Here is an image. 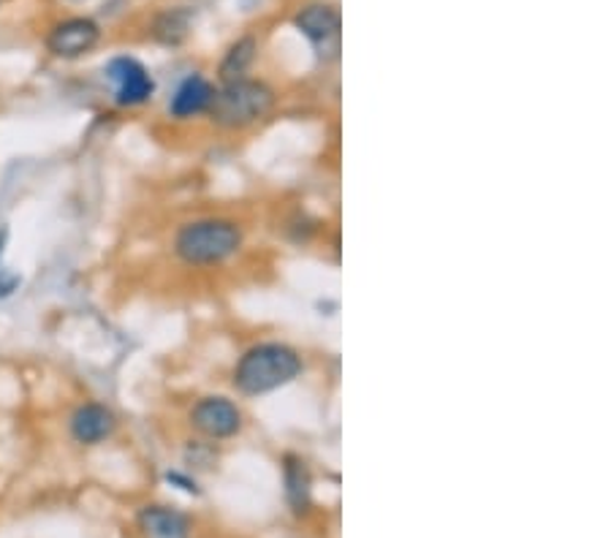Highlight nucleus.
Returning <instances> with one entry per match:
<instances>
[{
  "label": "nucleus",
  "mask_w": 611,
  "mask_h": 538,
  "mask_svg": "<svg viewBox=\"0 0 611 538\" xmlns=\"http://www.w3.org/2000/svg\"><path fill=\"white\" fill-rule=\"evenodd\" d=\"M302 373V356L286 343H258L240 356L234 367L237 392L256 398L286 387Z\"/></svg>",
  "instance_id": "nucleus-1"
},
{
  "label": "nucleus",
  "mask_w": 611,
  "mask_h": 538,
  "mask_svg": "<svg viewBox=\"0 0 611 538\" xmlns=\"http://www.w3.org/2000/svg\"><path fill=\"white\" fill-rule=\"evenodd\" d=\"M242 248V229L234 220L204 218L185 224L174 237V253L185 264L209 267L234 256Z\"/></svg>",
  "instance_id": "nucleus-2"
},
{
  "label": "nucleus",
  "mask_w": 611,
  "mask_h": 538,
  "mask_svg": "<svg viewBox=\"0 0 611 538\" xmlns=\"http://www.w3.org/2000/svg\"><path fill=\"white\" fill-rule=\"evenodd\" d=\"M272 106H275V93L269 84L245 77L223 84V90H215L207 115L220 128H245L264 121Z\"/></svg>",
  "instance_id": "nucleus-3"
},
{
  "label": "nucleus",
  "mask_w": 611,
  "mask_h": 538,
  "mask_svg": "<svg viewBox=\"0 0 611 538\" xmlns=\"http://www.w3.org/2000/svg\"><path fill=\"white\" fill-rule=\"evenodd\" d=\"M101 42V27L90 16H71L58 22L47 36V49L55 58L77 60L93 53Z\"/></svg>",
  "instance_id": "nucleus-4"
},
{
  "label": "nucleus",
  "mask_w": 611,
  "mask_h": 538,
  "mask_svg": "<svg viewBox=\"0 0 611 538\" xmlns=\"http://www.w3.org/2000/svg\"><path fill=\"white\" fill-rule=\"evenodd\" d=\"M297 31L319 49L321 58H335L339 44V14L330 3H310L293 20Z\"/></svg>",
  "instance_id": "nucleus-5"
},
{
  "label": "nucleus",
  "mask_w": 611,
  "mask_h": 538,
  "mask_svg": "<svg viewBox=\"0 0 611 538\" xmlns=\"http://www.w3.org/2000/svg\"><path fill=\"white\" fill-rule=\"evenodd\" d=\"M106 77L115 84V101L120 106H141L155 95L150 71L136 58H115L106 66Z\"/></svg>",
  "instance_id": "nucleus-6"
},
{
  "label": "nucleus",
  "mask_w": 611,
  "mask_h": 538,
  "mask_svg": "<svg viewBox=\"0 0 611 538\" xmlns=\"http://www.w3.org/2000/svg\"><path fill=\"white\" fill-rule=\"evenodd\" d=\"M191 424L209 440L234 438L242 430V411L229 398H204L191 411Z\"/></svg>",
  "instance_id": "nucleus-7"
},
{
  "label": "nucleus",
  "mask_w": 611,
  "mask_h": 538,
  "mask_svg": "<svg viewBox=\"0 0 611 538\" xmlns=\"http://www.w3.org/2000/svg\"><path fill=\"white\" fill-rule=\"evenodd\" d=\"M71 438L82 446H95L104 444L117 427V416L112 413V408L101 405V403H84L73 411L71 422Z\"/></svg>",
  "instance_id": "nucleus-8"
},
{
  "label": "nucleus",
  "mask_w": 611,
  "mask_h": 538,
  "mask_svg": "<svg viewBox=\"0 0 611 538\" xmlns=\"http://www.w3.org/2000/svg\"><path fill=\"white\" fill-rule=\"evenodd\" d=\"M212 99H215L212 84H209L204 77H199V73H194V77L183 79L180 88L174 90L172 101H169V112H172V117H177V121H188V117L207 112L209 104H212Z\"/></svg>",
  "instance_id": "nucleus-9"
},
{
  "label": "nucleus",
  "mask_w": 611,
  "mask_h": 538,
  "mask_svg": "<svg viewBox=\"0 0 611 538\" xmlns=\"http://www.w3.org/2000/svg\"><path fill=\"white\" fill-rule=\"evenodd\" d=\"M139 528L150 538H188L191 523L172 506H145L139 512Z\"/></svg>",
  "instance_id": "nucleus-10"
},
{
  "label": "nucleus",
  "mask_w": 611,
  "mask_h": 538,
  "mask_svg": "<svg viewBox=\"0 0 611 538\" xmlns=\"http://www.w3.org/2000/svg\"><path fill=\"white\" fill-rule=\"evenodd\" d=\"M283 479H286V495L291 501L293 512L302 514L310 506V473L304 468L302 460L297 457H286V466H283Z\"/></svg>",
  "instance_id": "nucleus-11"
},
{
  "label": "nucleus",
  "mask_w": 611,
  "mask_h": 538,
  "mask_svg": "<svg viewBox=\"0 0 611 538\" xmlns=\"http://www.w3.org/2000/svg\"><path fill=\"white\" fill-rule=\"evenodd\" d=\"M256 38H240V42L234 44V47L226 53L223 64H220V79H223V84L229 82H237V79H245V73L251 71L253 60H256Z\"/></svg>",
  "instance_id": "nucleus-12"
},
{
  "label": "nucleus",
  "mask_w": 611,
  "mask_h": 538,
  "mask_svg": "<svg viewBox=\"0 0 611 538\" xmlns=\"http://www.w3.org/2000/svg\"><path fill=\"white\" fill-rule=\"evenodd\" d=\"M191 11L188 9H172L166 14L158 16L155 22V38L163 44H180L185 42L191 31Z\"/></svg>",
  "instance_id": "nucleus-13"
},
{
  "label": "nucleus",
  "mask_w": 611,
  "mask_h": 538,
  "mask_svg": "<svg viewBox=\"0 0 611 538\" xmlns=\"http://www.w3.org/2000/svg\"><path fill=\"white\" fill-rule=\"evenodd\" d=\"M16 286H20V277L11 275V272H0V299L9 297Z\"/></svg>",
  "instance_id": "nucleus-14"
},
{
  "label": "nucleus",
  "mask_w": 611,
  "mask_h": 538,
  "mask_svg": "<svg viewBox=\"0 0 611 538\" xmlns=\"http://www.w3.org/2000/svg\"><path fill=\"white\" fill-rule=\"evenodd\" d=\"M3 245H5V231H0V256H3Z\"/></svg>",
  "instance_id": "nucleus-15"
}]
</instances>
